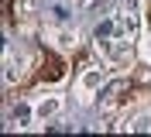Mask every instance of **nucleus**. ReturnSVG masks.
<instances>
[{
	"instance_id": "obj_1",
	"label": "nucleus",
	"mask_w": 151,
	"mask_h": 137,
	"mask_svg": "<svg viewBox=\"0 0 151 137\" xmlns=\"http://www.w3.org/2000/svg\"><path fill=\"white\" fill-rule=\"evenodd\" d=\"M14 120H17V127H21V123H28V120H31V110L24 106V103H17V106H14Z\"/></svg>"
}]
</instances>
